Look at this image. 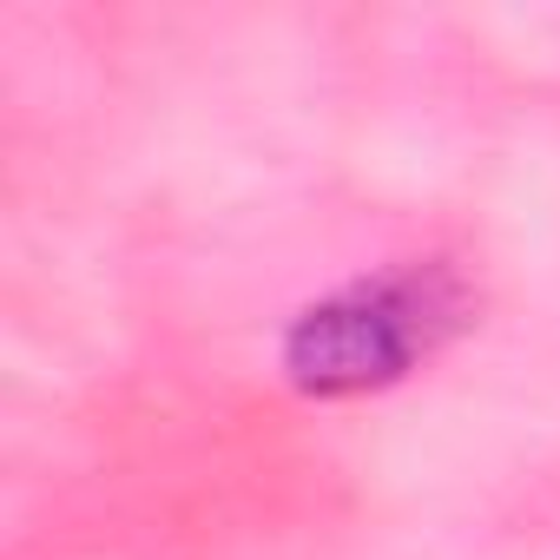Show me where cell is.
Returning <instances> with one entry per match:
<instances>
[{"label":"cell","mask_w":560,"mask_h":560,"mask_svg":"<svg viewBox=\"0 0 560 560\" xmlns=\"http://www.w3.org/2000/svg\"><path fill=\"white\" fill-rule=\"evenodd\" d=\"M462 324V298L442 270H389L343 284L311 304L284 337V370L311 396H363L409 376L448 330Z\"/></svg>","instance_id":"1"}]
</instances>
